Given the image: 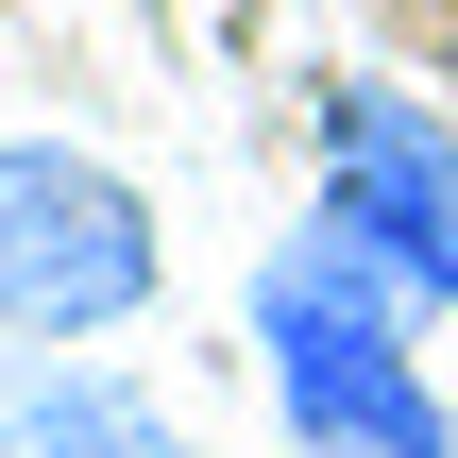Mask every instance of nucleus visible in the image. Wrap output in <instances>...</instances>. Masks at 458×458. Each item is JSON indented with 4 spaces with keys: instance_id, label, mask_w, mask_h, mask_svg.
Returning a JSON list of instances; mask_svg holds the SVG:
<instances>
[{
    "instance_id": "1",
    "label": "nucleus",
    "mask_w": 458,
    "mask_h": 458,
    "mask_svg": "<svg viewBox=\"0 0 458 458\" xmlns=\"http://www.w3.org/2000/svg\"><path fill=\"white\" fill-rule=\"evenodd\" d=\"M408 289L340 238V221H289L272 272H255V357H272V425L306 458H458V408L408 357Z\"/></svg>"
},
{
    "instance_id": "2",
    "label": "nucleus",
    "mask_w": 458,
    "mask_h": 458,
    "mask_svg": "<svg viewBox=\"0 0 458 458\" xmlns=\"http://www.w3.org/2000/svg\"><path fill=\"white\" fill-rule=\"evenodd\" d=\"M153 306V204L68 153V136H0V340H102Z\"/></svg>"
},
{
    "instance_id": "3",
    "label": "nucleus",
    "mask_w": 458,
    "mask_h": 458,
    "mask_svg": "<svg viewBox=\"0 0 458 458\" xmlns=\"http://www.w3.org/2000/svg\"><path fill=\"white\" fill-rule=\"evenodd\" d=\"M408 306H458V119H425L408 85H323V204Z\"/></svg>"
},
{
    "instance_id": "4",
    "label": "nucleus",
    "mask_w": 458,
    "mask_h": 458,
    "mask_svg": "<svg viewBox=\"0 0 458 458\" xmlns=\"http://www.w3.org/2000/svg\"><path fill=\"white\" fill-rule=\"evenodd\" d=\"M0 458H187V442H170V408L136 374L34 340V357H0Z\"/></svg>"
}]
</instances>
